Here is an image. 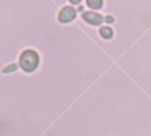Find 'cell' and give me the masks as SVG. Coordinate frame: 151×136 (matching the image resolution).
Listing matches in <instances>:
<instances>
[{"label":"cell","mask_w":151,"mask_h":136,"mask_svg":"<svg viewBox=\"0 0 151 136\" xmlns=\"http://www.w3.org/2000/svg\"><path fill=\"white\" fill-rule=\"evenodd\" d=\"M19 66L22 70H25L27 73L35 70V68L39 66L38 53L32 49H27V50L22 52V54L20 55V59H19Z\"/></svg>","instance_id":"obj_1"},{"label":"cell","mask_w":151,"mask_h":136,"mask_svg":"<svg viewBox=\"0 0 151 136\" xmlns=\"http://www.w3.org/2000/svg\"><path fill=\"white\" fill-rule=\"evenodd\" d=\"M76 18V9L71 6H66L64 7L59 14H58V20L63 23H66V22H71L73 19Z\"/></svg>","instance_id":"obj_2"},{"label":"cell","mask_w":151,"mask_h":136,"mask_svg":"<svg viewBox=\"0 0 151 136\" xmlns=\"http://www.w3.org/2000/svg\"><path fill=\"white\" fill-rule=\"evenodd\" d=\"M83 19L86 22H88L91 25H94V26H98L104 21L103 16L100 14H98V13H94V12H85L83 14Z\"/></svg>","instance_id":"obj_3"},{"label":"cell","mask_w":151,"mask_h":136,"mask_svg":"<svg viewBox=\"0 0 151 136\" xmlns=\"http://www.w3.org/2000/svg\"><path fill=\"white\" fill-rule=\"evenodd\" d=\"M99 33H100L101 38H104V39H110L113 35V32H112V29L110 27H101L99 29Z\"/></svg>","instance_id":"obj_4"},{"label":"cell","mask_w":151,"mask_h":136,"mask_svg":"<svg viewBox=\"0 0 151 136\" xmlns=\"http://www.w3.org/2000/svg\"><path fill=\"white\" fill-rule=\"evenodd\" d=\"M86 5L92 9H99L103 6V0H86Z\"/></svg>","instance_id":"obj_5"},{"label":"cell","mask_w":151,"mask_h":136,"mask_svg":"<svg viewBox=\"0 0 151 136\" xmlns=\"http://www.w3.org/2000/svg\"><path fill=\"white\" fill-rule=\"evenodd\" d=\"M14 69H17V64H11V66H8L4 69V73H8V72H12Z\"/></svg>","instance_id":"obj_6"},{"label":"cell","mask_w":151,"mask_h":136,"mask_svg":"<svg viewBox=\"0 0 151 136\" xmlns=\"http://www.w3.org/2000/svg\"><path fill=\"white\" fill-rule=\"evenodd\" d=\"M105 21H106L107 23H111V22H113V18H112V16H109V15H107V16L105 18Z\"/></svg>","instance_id":"obj_7"},{"label":"cell","mask_w":151,"mask_h":136,"mask_svg":"<svg viewBox=\"0 0 151 136\" xmlns=\"http://www.w3.org/2000/svg\"><path fill=\"white\" fill-rule=\"evenodd\" d=\"M70 1H71L72 4H74V5H78V4H79L81 0H70Z\"/></svg>","instance_id":"obj_8"}]
</instances>
